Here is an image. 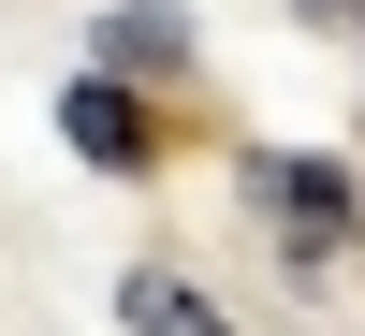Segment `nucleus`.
<instances>
[{
	"mask_svg": "<svg viewBox=\"0 0 365 336\" xmlns=\"http://www.w3.org/2000/svg\"><path fill=\"white\" fill-rule=\"evenodd\" d=\"M322 15H351V0H322Z\"/></svg>",
	"mask_w": 365,
	"mask_h": 336,
	"instance_id": "obj_5",
	"label": "nucleus"
},
{
	"mask_svg": "<svg viewBox=\"0 0 365 336\" xmlns=\"http://www.w3.org/2000/svg\"><path fill=\"white\" fill-rule=\"evenodd\" d=\"M249 205L278 220V263H292V278H322V263L365 249V205H351L336 161H249Z\"/></svg>",
	"mask_w": 365,
	"mask_h": 336,
	"instance_id": "obj_1",
	"label": "nucleus"
},
{
	"mask_svg": "<svg viewBox=\"0 0 365 336\" xmlns=\"http://www.w3.org/2000/svg\"><path fill=\"white\" fill-rule=\"evenodd\" d=\"M58 132H73V161H103V175H146V161H161V132H146V103L117 73H73V88H58Z\"/></svg>",
	"mask_w": 365,
	"mask_h": 336,
	"instance_id": "obj_2",
	"label": "nucleus"
},
{
	"mask_svg": "<svg viewBox=\"0 0 365 336\" xmlns=\"http://www.w3.org/2000/svg\"><path fill=\"white\" fill-rule=\"evenodd\" d=\"M103 44H117V73H175V58H190V29H175L161 0H117V29H103Z\"/></svg>",
	"mask_w": 365,
	"mask_h": 336,
	"instance_id": "obj_4",
	"label": "nucleus"
},
{
	"mask_svg": "<svg viewBox=\"0 0 365 336\" xmlns=\"http://www.w3.org/2000/svg\"><path fill=\"white\" fill-rule=\"evenodd\" d=\"M117 322H132V336H234L220 292H190L175 263H132V278H117Z\"/></svg>",
	"mask_w": 365,
	"mask_h": 336,
	"instance_id": "obj_3",
	"label": "nucleus"
}]
</instances>
